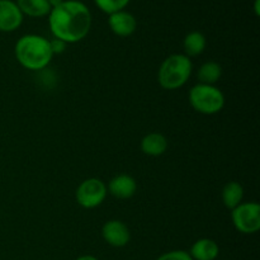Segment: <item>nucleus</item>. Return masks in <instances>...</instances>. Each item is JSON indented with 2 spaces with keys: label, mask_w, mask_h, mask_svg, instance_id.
Instances as JSON below:
<instances>
[{
  "label": "nucleus",
  "mask_w": 260,
  "mask_h": 260,
  "mask_svg": "<svg viewBox=\"0 0 260 260\" xmlns=\"http://www.w3.org/2000/svg\"><path fill=\"white\" fill-rule=\"evenodd\" d=\"M47 17L53 38L66 45L80 42L90 32L91 13L80 0H63L51 9Z\"/></svg>",
  "instance_id": "1"
},
{
  "label": "nucleus",
  "mask_w": 260,
  "mask_h": 260,
  "mask_svg": "<svg viewBox=\"0 0 260 260\" xmlns=\"http://www.w3.org/2000/svg\"><path fill=\"white\" fill-rule=\"evenodd\" d=\"M14 53L19 65L30 71L42 70L53 57L50 40L38 35L22 36L15 43Z\"/></svg>",
  "instance_id": "2"
},
{
  "label": "nucleus",
  "mask_w": 260,
  "mask_h": 260,
  "mask_svg": "<svg viewBox=\"0 0 260 260\" xmlns=\"http://www.w3.org/2000/svg\"><path fill=\"white\" fill-rule=\"evenodd\" d=\"M192 61L184 53L168 56L157 71V83L165 90H177L187 84L192 75Z\"/></svg>",
  "instance_id": "3"
},
{
  "label": "nucleus",
  "mask_w": 260,
  "mask_h": 260,
  "mask_svg": "<svg viewBox=\"0 0 260 260\" xmlns=\"http://www.w3.org/2000/svg\"><path fill=\"white\" fill-rule=\"evenodd\" d=\"M189 103L196 112L212 116L225 107V95L215 85L197 84L189 90Z\"/></svg>",
  "instance_id": "4"
},
{
  "label": "nucleus",
  "mask_w": 260,
  "mask_h": 260,
  "mask_svg": "<svg viewBox=\"0 0 260 260\" xmlns=\"http://www.w3.org/2000/svg\"><path fill=\"white\" fill-rule=\"evenodd\" d=\"M231 221L239 233L244 235L256 234L260 230V206L256 202H241L231 210Z\"/></svg>",
  "instance_id": "5"
},
{
  "label": "nucleus",
  "mask_w": 260,
  "mask_h": 260,
  "mask_svg": "<svg viewBox=\"0 0 260 260\" xmlns=\"http://www.w3.org/2000/svg\"><path fill=\"white\" fill-rule=\"evenodd\" d=\"M107 184L98 178H88L78 185L75 192L76 202L86 210H93L101 206L107 198Z\"/></svg>",
  "instance_id": "6"
},
{
  "label": "nucleus",
  "mask_w": 260,
  "mask_h": 260,
  "mask_svg": "<svg viewBox=\"0 0 260 260\" xmlns=\"http://www.w3.org/2000/svg\"><path fill=\"white\" fill-rule=\"evenodd\" d=\"M102 238L113 248H123L131 240L128 226L119 220H109L102 228Z\"/></svg>",
  "instance_id": "7"
},
{
  "label": "nucleus",
  "mask_w": 260,
  "mask_h": 260,
  "mask_svg": "<svg viewBox=\"0 0 260 260\" xmlns=\"http://www.w3.org/2000/svg\"><path fill=\"white\" fill-rule=\"evenodd\" d=\"M23 17L17 3L13 0H0V32L10 33L22 25Z\"/></svg>",
  "instance_id": "8"
},
{
  "label": "nucleus",
  "mask_w": 260,
  "mask_h": 260,
  "mask_svg": "<svg viewBox=\"0 0 260 260\" xmlns=\"http://www.w3.org/2000/svg\"><path fill=\"white\" fill-rule=\"evenodd\" d=\"M108 25L112 32L118 37H129L136 32L137 19L132 13L127 10H119L113 14H109Z\"/></svg>",
  "instance_id": "9"
},
{
  "label": "nucleus",
  "mask_w": 260,
  "mask_h": 260,
  "mask_svg": "<svg viewBox=\"0 0 260 260\" xmlns=\"http://www.w3.org/2000/svg\"><path fill=\"white\" fill-rule=\"evenodd\" d=\"M107 190L117 200H128L136 193L137 183L131 175L118 174L109 180Z\"/></svg>",
  "instance_id": "10"
},
{
  "label": "nucleus",
  "mask_w": 260,
  "mask_h": 260,
  "mask_svg": "<svg viewBox=\"0 0 260 260\" xmlns=\"http://www.w3.org/2000/svg\"><path fill=\"white\" fill-rule=\"evenodd\" d=\"M188 253L193 260H216L220 254V246L212 239H200Z\"/></svg>",
  "instance_id": "11"
},
{
  "label": "nucleus",
  "mask_w": 260,
  "mask_h": 260,
  "mask_svg": "<svg viewBox=\"0 0 260 260\" xmlns=\"http://www.w3.org/2000/svg\"><path fill=\"white\" fill-rule=\"evenodd\" d=\"M168 140L167 137L159 132H151L147 134L141 140V151L147 156H160L168 150Z\"/></svg>",
  "instance_id": "12"
},
{
  "label": "nucleus",
  "mask_w": 260,
  "mask_h": 260,
  "mask_svg": "<svg viewBox=\"0 0 260 260\" xmlns=\"http://www.w3.org/2000/svg\"><path fill=\"white\" fill-rule=\"evenodd\" d=\"M15 3L22 14L30 18L47 17L51 12L47 0H17Z\"/></svg>",
  "instance_id": "13"
},
{
  "label": "nucleus",
  "mask_w": 260,
  "mask_h": 260,
  "mask_svg": "<svg viewBox=\"0 0 260 260\" xmlns=\"http://www.w3.org/2000/svg\"><path fill=\"white\" fill-rule=\"evenodd\" d=\"M207 46V40H206L205 35L198 30H193L189 32L184 37L183 41V48H184V55L188 57H194V56H200L203 53Z\"/></svg>",
  "instance_id": "14"
},
{
  "label": "nucleus",
  "mask_w": 260,
  "mask_h": 260,
  "mask_svg": "<svg viewBox=\"0 0 260 260\" xmlns=\"http://www.w3.org/2000/svg\"><path fill=\"white\" fill-rule=\"evenodd\" d=\"M221 198H222V202L225 205V207H228L229 210H234V208L238 207L243 202V185L238 182L226 183L225 187L222 188V192H221Z\"/></svg>",
  "instance_id": "15"
},
{
  "label": "nucleus",
  "mask_w": 260,
  "mask_h": 260,
  "mask_svg": "<svg viewBox=\"0 0 260 260\" xmlns=\"http://www.w3.org/2000/svg\"><path fill=\"white\" fill-rule=\"evenodd\" d=\"M221 75H222V68L216 61H207L202 63L197 73L200 83L207 84V85H215L220 80Z\"/></svg>",
  "instance_id": "16"
},
{
  "label": "nucleus",
  "mask_w": 260,
  "mask_h": 260,
  "mask_svg": "<svg viewBox=\"0 0 260 260\" xmlns=\"http://www.w3.org/2000/svg\"><path fill=\"white\" fill-rule=\"evenodd\" d=\"M129 2L131 0H94V4L96 5L99 10L109 15L116 12H119V10L126 9Z\"/></svg>",
  "instance_id": "17"
},
{
  "label": "nucleus",
  "mask_w": 260,
  "mask_h": 260,
  "mask_svg": "<svg viewBox=\"0 0 260 260\" xmlns=\"http://www.w3.org/2000/svg\"><path fill=\"white\" fill-rule=\"evenodd\" d=\"M156 260H193L189 253L185 250H172L161 254Z\"/></svg>",
  "instance_id": "18"
},
{
  "label": "nucleus",
  "mask_w": 260,
  "mask_h": 260,
  "mask_svg": "<svg viewBox=\"0 0 260 260\" xmlns=\"http://www.w3.org/2000/svg\"><path fill=\"white\" fill-rule=\"evenodd\" d=\"M50 46H51V51H52L53 55H60L65 51L66 48V43L63 41L57 40V38H53V40L50 41Z\"/></svg>",
  "instance_id": "19"
},
{
  "label": "nucleus",
  "mask_w": 260,
  "mask_h": 260,
  "mask_svg": "<svg viewBox=\"0 0 260 260\" xmlns=\"http://www.w3.org/2000/svg\"><path fill=\"white\" fill-rule=\"evenodd\" d=\"M254 13H255L256 17L260 15V0H255L254 2Z\"/></svg>",
  "instance_id": "20"
},
{
  "label": "nucleus",
  "mask_w": 260,
  "mask_h": 260,
  "mask_svg": "<svg viewBox=\"0 0 260 260\" xmlns=\"http://www.w3.org/2000/svg\"><path fill=\"white\" fill-rule=\"evenodd\" d=\"M47 2H48V4H50L51 9H52V8H55V7H57V5H60L61 3L63 2V0H47Z\"/></svg>",
  "instance_id": "21"
},
{
  "label": "nucleus",
  "mask_w": 260,
  "mask_h": 260,
  "mask_svg": "<svg viewBox=\"0 0 260 260\" xmlns=\"http://www.w3.org/2000/svg\"><path fill=\"white\" fill-rule=\"evenodd\" d=\"M75 260H98V258H95V256L93 255H83V256H79V258Z\"/></svg>",
  "instance_id": "22"
}]
</instances>
